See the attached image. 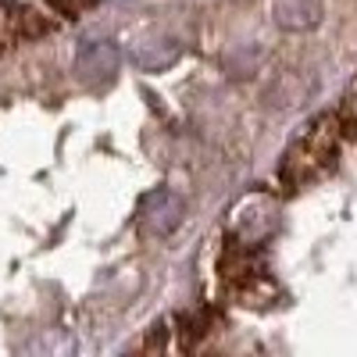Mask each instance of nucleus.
I'll list each match as a JSON object with an SVG mask.
<instances>
[{"label": "nucleus", "instance_id": "obj_1", "mask_svg": "<svg viewBox=\"0 0 357 357\" xmlns=\"http://www.w3.org/2000/svg\"><path fill=\"white\" fill-rule=\"evenodd\" d=\"M343 139V118L340 114H321L318 122L296 139V146L282 161V178L293 186H304L311 178H318L325 168H333L336 151Z\"/></svg>", "mask_w": 357, "mask_h": 357}, {"label": "nucleus", "instance_id": "obj_2", "mask_svg": "<svg viewBox=\"0 0 357 357\" xmlns=\"http://www.w3.org/2000/svg\"><path fill=\"white\" fill-rule=\"evenodd\" d=\"M93 0H54V8L57 11H65V15H79V11H86Z\"/></svg>", "mask_w": 357, "mask_h": 357}]
</instances>
